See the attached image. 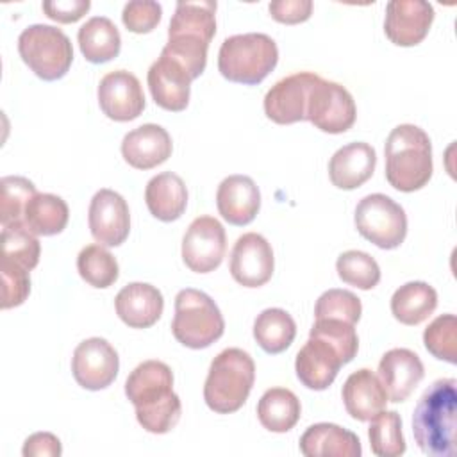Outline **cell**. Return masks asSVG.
<instances>
[{"instance_id":"obj_26","label":"cell","mask_w":457,"mask_h":457,"mask_svg":"<svg viewBox=\"0 0 457 457\" xmlns=\"http://www.w3.org/2000/svg\"><path fill=\"white\" fill-rule=\"evenodd\" d=\"M145 202L150 214L161 221L179 220L187 205L184 180L171 171L152 177L145 187Z\"/></svg>"},{"instance_id":"obj_13","label":"cell","mask_w":457,"mask_h":457,"mask_svg":"<svg viewBox=\"0 0 457 457\" xmlns=\"http://www.w3.org/2000/svg\"><path fill=\"white\" fill-rule=\"evenodd\" d=\"M87 223L91 236L104 246H120L130 232V212L125 198L112 189H100L93 195Z\"/></svg>"},{"instance_id":"obj_41","label":"cell","mask_w":457,"mask_h":457,"mask_svg":"<svg viewBox=\"0 0 457 457\" xmlns=\"http://www.w3.org/2000/svg\"><path fill=\"white\" fill-rule=\"evenodd\" d=\"M2 309L21 305L30 293V277L27 268L2 257Z\"/></svg>"},{"instance_id":"obj_10","label":"cell","mask_w":457,"mask_h":457,"mask_svg":"<svg viewBox=\"0 0 457 457\" xmlns=\"http://www.w3.org/2000/svg\"><path fill=\"white\" fill-rule=\"evenodd\" d=\"M227 250L223 225L212 216H198L182 237V261L195 273L214 271Z\"/></svg>"},{"instance_id":"obj_42","label":"cell","mask_w":457,"mask_h":457,"mask_svg":"<svg viewBox=\"0 0 457 457\" xmlns=\"http://www.w3.org/2000/svg\"><path fill=\"white\" fill-rule=\"evenodd\" d=\"M162 7L154 0H132L125 4L121 21L127 30L136 34H146L154 30L161 21Z\"/></svg>"},{"instance_id":"obj_40","label":"cell","mask_w":457,"mask_h":457,"mask_svg":"<svg viewBox=\"0 0 457 457\" xmlns=\"http://www.w3.org/2000/svg\"><path fill=\"white\" fill-rule=\"evenodd\" d=\"M362 305L361 300L346 289H328L325 291L314 305V318H334L355 325L361 320Z\"/></svg>"},{"instance_id":"obj_1","label":"cell","mask_w":457,"mask_h":457,"mask_svg":"<svg viewBox=\"0 0 457 457\" xmlns=\"http://www.w3.org/2000/svg\"><path fill=\"white\" fill-rule=\"evenodd\" d=\"M125 395L146 432L166 434L180 420L182 403L173 391V373L162 361L150 359L137 364L127 377Z\"/></svg>"},{"instance_id":"obj_28","label":"cell","mask_w":457,"mask_h":457,"mask_svg":"<svg viewBox=\"0 0 457 457\" xmlns=\"http://www.w3.org/2000/svg\"><path fill=\"white\" fill-rule=\"evenodd\" d=\"M216 34V2H179L168 27V37L187 36L198 37L205 43Z\"/></svg>"},{"instance_id":"obj_11","label":"cell","mask_w":457,"mask_h":457,"mask_svg":"<svg viewBox=\"0 0 457 457\" xmlns=\"http://www.w3.org/2000/svg\"><path fill=\"white\" fill-rule=\"evenodd\" d=\"M120 370L114 346L104 337H89L77 345L71 357V373L77 384L89 391L109 387Z\"/></svg>"},{"instance_id":"obj_32","label":"cell","mask_w":457,"mask_h":457,"mask_svg":"<svg viewBox=\"0 0 457 457\" xmlns=\"http://www.w3.org/2000/svg\"><path fill=\"white\" fill-rule=\"evenodd\" d=\"M295 336L296 323L284 309H264L253 321V337L266 353H280L287 350Z\"/></svg>"},{"instance_id":"obj_39","label":"cell","mask_w":457,"mask_h":457,"mask_svg":"<svg viewBox=\"0 0 457 457\" xmlns=\"http://www.w3.org/2000/svg\"><path fill=\"white\" fill-rule=\"evenodd\" d=\"M428 353L450 364L457 362V318L455 314L437 316L423 332Z\"/></svg>"},{"instance_id":"obj_27","label":"cell","mask_w":457,"mask_h":457,"mask_svg":"<svg viewBox=\"0 0 457 457\" xmlns=\"http://www.w3.org/2000/svg\"><path fill=\"white\" fill-rule=\"evenodd\" d=\"M79 46L86 61L93 64L107 62L118 57L121 48V36L118 27L105 16L89 18L77 34Z\"/></svg>"},{"instance_id":"obj_18","label":"cell","mask_w":457,"mask_h":457,"mask_svg":"<svg viewBox=\"0 0 457 457\" xmlns=\"http://www.w3.org/2000/svg\"><path fill=\"white\" fill-rule=\"evenodd\" d=\"M343 366V359L321 337L309 336L307 343L298 350L295 370L298 380L314 391L327 389L334 378L337 377L339 368Z\"/></svg>"},{"instance_id":"obj_15","label":"cell","mask_w":457,"mask_h":457,"mask_svg":"<svg viewBox=\"0 0 457 457\" xmlns=\"http://www.w3.org/2000/svg\"><path fill=\"white\" fill-rule=\"evenodd\" d=\"M96 95L102 112L114 121L136 120L145 109L141 82L127 70H114L104 75Z\"/></svg>"},{"instance_id":"obj_36","label":"cell","mask_w":457,"mask_h":457,"mask_svg":"<svg viewBox=\"0 0 457 457\" xmlns=\"http://www.w3.org/2000/svg\"><path fill=\"white\" fill-rule=\"evenodd\" d=\"M339 278L357 289L368 291L380 282V268L377 261L362 250H346L336 261Z\"/></svg>"},{"instance_id":"obj_6","label":"cell","mask_w":457,"mask_h":457,"mask_svg":"<svg viewBox=\"0 0 457 457\" xmlns=\"http://www.w3.org/2000/svg\"><path fill=\"white\" fill-rule=\"evenodd\" d=\"M223 330L225 320L209 295L193 287L177 293L171 332L180 345L193 350L207 348L223 336Z\"/></svg>"},{"instance_id":"obj_22","label":"cell","mask_w":457,"mask_h":457,"mask_svg":"<svg viewBox=\"0 0 457 457\" xmlns=\"http://www.w3.org/2000/svg\"><path fill=\"white\" fill-rule=\"evenodd\" d=\"M118 318L130 328H148L162 314L164 298L161 291L146 282H130L114 298Z\"/></svg>"},{"instance_id":"obj_35","label":"cell","mask_w":457,"mask_h":457,"mask_svg":"<svg viewBox=\"0 0 457 457\" xmlns=\"http://www.w3.org/2000/svg\"><path fill=\"white\" fill-rule=\"evenodd\" d=\"M368 437L371 452L378 457H398L405 453V439L402 436V418L396 411H380L370 420Z\"/></svg>"},{"instance_id":"obj_4","label":"cell","mask_w":457,"mask_h":457,"mask_svg":"<svg viewBox=\"0 0 457 457\" xmlns=\"http://www.w3.org/2000/svg\"><path fill=\"white\" fill-rule=\"evenodd\" d=\"M255 380V362L241 348H225L211 366L204 384V400L218 414L239 411L252 391Z\"/></svg>"},{"instance_id":"obj_33","label":"cell","mask_w":457,"mask_h":457,"mask_svg":"<svg viewBox=\"0 0 457 457\" xmlns=\"http://www.w3.org/2000/svg\"><path fill=\"white\" fill-rule=\"evenodd\" d=\"M79 275L93 287L105 289L118 280L120 266L114 255L102 245H87L77 255Z\"/></svg>"},{"instance_id":"obj_8","label":"cell","mask_w":457,"mask_h":457,"mask_svg":"<svg viewBox=\"0 0 457 457\" xmlns=\"http://www.w3.org/2000/svg\"><path fill=\"white\" fill-rule=\"evenodd\" d=\"M357 232L378 248H398L407 236V216L400 204L382 193L364 196L355 207Z\"/></svg>"},{"instance_id":"obj_9","label":"cell","mask_w":457,"mask_h":457,"mask_svg":"<svg viewBox=\"0 0 457 457\" xmlns=\"http://www.w3.org/2000/svg\"><path fill=\"white\" fill-rule=\"evenodd\" d=\"M357 109L350 91L332 80L318 77L309 91L307 120L328 134L346 132L355 123Z\"/></svg>"},{"instance_id":"obj_5","label":"cell","mask_w":457,"mask_h":457,"mask_svg":"<svg viewBox=\"0 0 457 457\" xmlns=\"http://www.w3.org/2000/svg\"><path fill=\"white\" fill-rule=\"evenodd\" d=\"M277 43L262 32L236 34L223 39L218 52L220 73L237 84L255 86L277 66Z\"/></svg>"},{"instance_id":"obj_14","label":"cell","mask_w":457,"mask_h":457,"mask_svg":"<svg viewBox=\"0 0 457 457\" xmlns=\"http://www.w3.org/2000/svg\"><path fill=\"white\" fill-rule=\"evenodd\" d=\"M275 268L271 245L257 232H246L237 237L230 253V275L245 287L264 286Z\"/></svg>"},{"instance_id":"obj_34","label":"cell","mask_w":457,"mask_h":457,"mask_svg":"<svg viewBox=\"0 0 457 457\" xmlns=\"http://www.w3.org/2000/svg\"><path fill=\"white\" fill-rule=\"evenodd\" d=\"M41 245L36 234L25 225V221H14L2 225V257L9 259L27 270H32L39 262Z\"/></svg>"},{"instance_id":"obj_2","label":"cell","mask_w":457,"mask_h":457,"mask_svg":"<svg viewBox=\"0 0 457 457\" xmlns=\"http://www.w3.org/2000/svg\"><path fill=\"white\" fill-rule=\"evenodd\" d=\"M412 434L427 455L453 457L457 453L455 378H439L423 391L412 412Z\"/></svg>"},{"instance_id":"obj_43","label":"cell","mask_w":457,"mask_h":457,"mask_svg":"<svg viewBox=\"0 0 457 457\" xmlns=\"http://www.w3.org/2000/svg\"><path fill=\"white\" fill-rule=\"evenodd\" d=\"M268 9L273 20L280 23L295 25L309 20L312 12V2L311 0H273L270 2Z\"/></svg>"},{"instance_id":"obj_23","label":"cell","mask_w":457,"mask_h":457,"mask_svg":"<svg viewBox=\"0 0 457 457\" xmlns=\"http://www.w3.org/2000/svg\"><path fill=\"white\" fill-rule=\"evenodd\" d=\"M377 164L375 148L364 141L341 146L328 161L330 182L339 189H357L371 179Z\"/></svg>"},{"instance_id":"obj_21","label":"cell","mask_w":457,"mask_h":457,"mask_svg":"<svg viewBox=\"0 0 457 457\" xmlns=\"http://www.w3.org/2000/svg\"><path fill=\"white\" fill-rule=\"evenodd\" d=\"M216 205L230 225H248L261 209V193L257 184L246 175H228L216 191Z\"/></svg>"},{"instance_id":"obj_29","label":"cell","mask_w":457,"mask_h":457,"mask_svg":"<svg viewBox=\"0 0 457 457\" xmlns=\"http://www.w3.org/2000/svg\"><path fill=\"white\" fill-rule=\"evenodd\" d=\"M437 307V293L421 280L400 286L391 296V312L403 325H420Z\"/></svg>"},{"instance_id":"obj_37","label":"cell","mask_w":457,"mask_h":457,"mask_svg":"<svg viewBox=\"0 0 457 457\" xmlns=\"http://www.w3.org/2000/svg\"><path fill=\"white\" fill-rule=\"evenodd\" d=\"M36 186L20 175H7L0 179V221L9 225L23 221V212L29 200L36 195Z\"/></svg>"},{"instance_id":"obj_3","label":"cell","mask_w":457,"mask_h":457,"mask_svg":"<svg viewBox=\"0 0 457 457\" xmlns=\"http://www.w3.org/2000/svg\"><path fill=\"white\" fill-rule=\"evenodd\" d=\"M386 180L398 191L421 189L432 177V145L428 134L418 125L395 127L384 146Z\"/></svg>"},{"instance_id":"obj_44","label":"cell","mask_w":457,"mask_h":457,"mask_svg":"<svg viewBox=\"0 0 457 457\" xmlns=\"http://www.w3.org/2000/svg\"><path fill=\"white\" fill-rule=\"evenodd\" d=\"M45 14L59 23H73L80 20L91 7L89 0H54L43 2Z\"/></svg>"},{"instance_id":"obj_38","label":"cell","mask_w":457,"mask_h":457,"mask_svg":"<svg viewBox=\"0 0 457 457\" xmlns=\"http://www.w3.org/2000/svg\"><path fill=\"white\" fill-rule=\"evenodd\" d=\"M309 336L321 337L330 346H334L339 357L343 359V364H348L357 355L359 337L353 325L348 321L334 320V318H320L311 327Z\"/></svg>"},{"instance_id":"obj_25","label":"cell","mask_w":457,"mask_h":457,"mask_svg":"<svg viewBox=\"0 0 457 457\" xmlns=\"http://www.w3.org/2000/svg\"><path fill=\"white\" fill-rule=\"evenodd\" d=\"M300 452L305 457H361L357 434L334 423H314L300 437Z\"/></svg>"},{"instance_id":"obj_20","label":"cell","mask_w":457,"mask_h":457,"mask_svg":"<svg viewBox=\"0 0 457 457\" xmlns=\"http://www.w3.org/2000/svg\"><path fill=\"white\" fill-rule=\"evenodd\" d=\"M173 145L168 130L155 123H145L125 134L121 141L123 159L136 170H152L171 155Z\"/></svg>"},{"instance_id":"obj_17","label":"cell","mask_w":457,"mask_h":457,"mask_svg":"<svg viewBox=\"0 0 457 457\" xmlns=\"http://www.w3.org/2000/svg\"><path fill=\"white\" fill-rule=\"evenodd\" d=\"M377 377L389 402H405L423 380L425 368L418 353L409 348H391L378 362Z\"/></svg>"},{"instance_id":"obj_7","label":"cell","mask_w":457,"mask_h":457,"mask_svg":"<svg viewBox=\"0 0 457 457\" xmlns=\"http://www.w3.org/2000/svg\"><path fill=\"white\" fill-rule=\"evenodd\" d=\"M21 61L43 80L62 79L73 62L70 37L54 25L34 23L18 37Z\"/></svg>"},{"instance_id":"obj_24","label":"cell","mask_w":457,"mask_h":457,"mask_svg":"<svg viewBox=\"0 0 457 457\" xmlns=\"http://www.w3.org/2000/svg\"><path fill=\"white\" fill-rule=\"evenodd\" d=\"M341 396L346 412L357 421H370L389 402L378 377L368 368L353 371L345 380Z\"/></svg>"},{"instance_id":"obj_31","label":"cell","mask_w":457,"mask_h":457,"mask_svg":"<svg viewBox=\"0 0 457 457\" xmlns=\"http://www.w3.org/2000/svg\"><path fill=\"white\" fill-rule=\"evenodd\" d=\"M70 218L68 204L52 193H36L23 212L25 225L36 236H54L64 230Z\"/></svg>"},{"instance_id":"obj_16","label":"cell","mask_w":457,"mask_h":457,"mask_svg":"<svg viewBox=\"0 0 457 457\" xmlns=\"http://www.w3.org/2000/svg\"><path fill=\"white\" fill-rule=\"evenodd\" d=\"M434 21V7L425 0H391L386 5L384 32L398 46H414L425 39Z\"/></svg>"},{"instance_id":"obj_45","label":"cell","mask_w":457,"mask_h":457,"mask_svg":"<svg viewBox=\"0 0 457 457\" xmlns=\"http://www.w3.org/2000/svg\"><path fill=\"white\" fill-rule=\"evenodd\" d=\"M21 453L25 457H59L62 446L59 437L52 432H36L25 439Z\"/></svg>"},{"instance_id":"obj_19","label":"cell","mask_w":457,"mask_h":457,"mask_svg":"<svg viewBox=\"0 0 457 457\" xmlns=\"http://www.w3.org/2000/svg\"><path fill=\"white\" fill-rule=\"evenodd\" d=\"M146 80L152 98L159 107L173 112L187 107L193 79L175 61L161 54L159 59L150 66Z\"/></svg>"},{"instance_id":"obj_12","label":"cell","mask_w":457,"mask_h":457,"mask_svg":"<svg viewBox=\"0 0 457 457\" xmlns=\"http://www.w3.org/2000/svg\"><path fill=\"white\" fill-rule=\"evenodd\" d=\"M318 77L311 71H298L275 82L264 96L266 116L278 125L307 120L309 91Z\"/></svg>"},{"instance_id":"obj_30","label":"cell","mask_w":457,"mask_h":457,"mask_svg":"<svg viewBox=\"0 0 457 457\" xmlns=\"http://www.w3.org/2000/svg\"><path fill=\"white\" fill-rule=\"evenodd\" d=\"M302 405L298 396L286 387L268 389L257 403V418L270 432H289L300 420Z\"/></svg>"}]
</instances>
